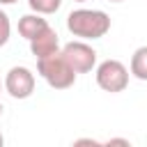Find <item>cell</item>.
Masks as SVG:
<instances>
[{"label": "cell", "instance_id": "6da1fadb", "mask_svg": "<svg viewBox=\"0 0 147 147\" xmlns=\"http://www.w3.org/2000/svg\"><path fill=\"white\" fill-rule=\"evenodd\" d=\"M67 28L74 37L83 39V41H94L108 34L110 30V16L101 9H74L67 16Z\"/></svg>", "mask_w": 147, "mask_h": 147}, {"label": "cell", "instance_id": "7a4b0ae2", "mask_svg": "<svg viewBox=\"0 0 147 147\" xmlns=\"http://www.w3.org/2000/svg\"><path fill=\"white\" fill-rule=\"evenodd\" d=\"M37 71L39 76L53 87V90H69L76 83V71L67 64V60L62 57V53H53L48 57L37 60Z\"/></svg>", "mask_w": 147, "mask_h": 147}, {"label": "cell", "instance_id": "3957f363", "mask_svg": "<svg viewBox=\"0 0 147 147\" xmlns=\"http://www.w3.org/2000/svg\"><path fill=\"white\" fill-rule=\"evenodd\" d=\"M129 76H131L129 69L119 60H103V62L96 64V71H94L96 85L103 92H110V94L124 92L129 87Z\"/></svg>", "mask_w": 147, "mask_h": 147}, {"label": "cell", "instance_id": "277c9868", "mask_svg": "<svg viewBox=\"0 0 147 147\" xmlns=\"http://www.w3.org/2000/svg\"><path fill=\"white\" fill-rule=\"evenodd\" d=\"M62 57L67 60V64L76 71V74H87L96 67V51L83 41V39H76V41H69L60 48Z\"/></svg>", "mask_w": 147, "mask_h": 147}, {"label": "cell", "instance_id": "5b68a950", "mask_svg": "<svg viewBox=\"0 0 147 147\" xmlns=\"http://www.w3.org/2000/svg\"><path fill=\"white\" fill-rule=\"evenodd\" d=\"M34 74L28 67H11L5 76V92L11 99H28L34 92Z\"/></svg>", "mask_w": 147, "mask_h": 147}, {"label": "cell", "instance_id": "8992f818", "mask_svg": "<svg viewBox=\"0 0 147 147\" xmlns=\"http://www.w3.org/2000/svg\"><path fill=\"white\" fill-rule=\"evenodd\" d=\"M30 53L37 60L48 57L53 53H60V37H57V32L48 25L44 32H39L34 39H30Z\"/></svg>", "mask_w": 147, "mask_h": 147}, {"label": "cell", "instance_id": "52a82bcc", "mask_svg": "<svg viewBox=\"0 0 147 147\" xmlns=\"http://www.w3.org/2000/svg\"><path fill=\"white\" fill-rule=\"evenodd\" d=\"M48 28V21L41 16V14H25L18 18V34L23 39H34L39 32H44Z\"/></svg>", "mask_w": 147, "mask_h": 147}, {"label": "cell", "instance_id": "ba28073f", "mask_svg": "<svg viewBox=\"0 0 147 147\" xmlns=\"http://www.w3.org/2000/svg\"><path fill=\"white\" fill-rule=\"evenodd\" d=\"M129 74L138 80H147V46H140L133 51L129 62Z\"/></svg>", "mask_w": 147, "mask_h": 147}, {"label": "cell", "instance_id": "9c48e42d", "mask_svg": "<svg viewBox=\"0 0 147 147\" xmlns=\"http://www.w3.org/2000/svg\"><path fill=\"white\" fill-rule=\"evenodd\" d=\"M30 9L34 14H41V16H48V14H55L62 5V0H28Z\"/></svg>", "mask_w": 147, "mask_h": 147}, {"label": "cell", "instance_id": "30bf717a", "mask_svg": "<svg viewBox=\"0 0 147 147\" xmlns=\"http://www.w3.org/2000/svg\"><path fill=\"white\" fill-rule=\"evenodd\" d=\"M9 37H11V21H9L7 11L0 9V48L9 41Z\"/></svg>", "mask_w": 147, "mask_h": 147}, {"label": "cell", "instance_id": "8fae6325", "mask_svg": "<svg viewBox=\"0 0 147 147\" xmlns=\"http://www.w3.org/2000/svg\"><path fill=\"white\" fill-rule=\"evenodd\" d=\"M101 147H133L126 138H110V140H106V142H101Z\"/></svg>", "mask_w": 147, "mask_h": 147}, {"label": "cell", "instance_id": "7c38bea8", "mask_svg": "<svg viewBox=\"0 0 147 147\" xmlns=\"http://www.w3.org/2000/svg\"><path fill=\"white\" fill-rule=\"evenodd\" d=\"M71 147H101V142L94 140V138H78V140L71 142Z\"/></svg>", "mask_w": 147, "mask_h": 147}, {"label": "cell", "instance_id": "4fadbf2b", "mask_svg": "<svg viewBox=\"0 0 147 147\" xmlns=\"http://www.w3.org/2000/svg\"><path fill=\"white\" fill-rule=\"evenodd\" d=\"M14 2H18V0H0V5H14Z\"/></svg>", "mask_w": 147, "mask_h": 147}, {"label": "cell", "instance_id": "5bb4252c", "mask_svg": "<svg viewBox=\"0 0 147 147\" xmlns=\"http://www.w3.org/2000/svg\"><path fill=\"white\" fill-rule=\"evenodd\" d=\"M0 147H5V136L0 133Z\"/></svg>", "mask_w": 147, "mask_h": 147}, {"label": "cell", "instance_id": "9a60e30c", "mask_svg": "<svg viewBox=\"0 0 147 147\" xmlns=\"http://www.w3.org/2000/svg\"><path fill=\"white\" fill-rule=\"evenodd\" d=\"M108 2H124V0H108Z\"/></svg>", "mask_w": 147, "mask_h": 147}, {"label": "cell", "instance_id": "2e32d148", "mask_svg": "<svg viewBox=\"0 0 147 147\" xmlns=\"http://www.w3.org/2000/svg\"><path fill=\"white\" fill-rule=\"evenodd\" d=\"M74 2H87V0H74Z\"/></svg>", "mask_w": 147, "mask_h": 147}, {"label": "cell", "instance_id": "e0dca14e", "mask_svg": "<svg viewBox=\"0 0 147 147\" xmlns=\"http://www.w3.org/2000/svg\"><path fill=\"white\" fill-rule=\"evenodd\" d=\"M0 115H2V103H0Z\"/></svg>", "mask_w": 147, "mask_h": 147}, {"label": "cell", "instance_id": "ac0fdd59", "mask_svg": "<svg viewBox=\"0 0 147 147\" xmlns=\"http://www.w3.org/2000/svg\"><path fill=\"white\" fill-rule=\"evenodd\" d=\"M0 90H2V83H0Z\"/></svg>", "mask_w": 147, "mask_h": 147}]
</instances>
